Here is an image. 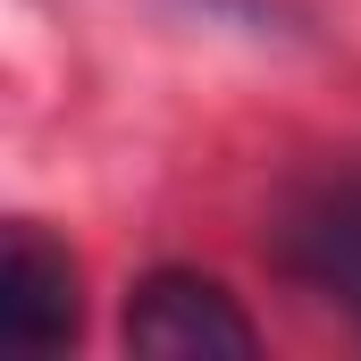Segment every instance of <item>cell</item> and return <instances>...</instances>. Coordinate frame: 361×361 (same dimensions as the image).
Masks as SVG:
<instances>
[{"instance_id": "obj_1", "label": "cell", "mask_w": 361, "mask_h": 361, "mask_svg": "<svg viewBox=\"0 0 361 361\" xmlns=\"http://www.w3.org/2000/svg\"><path fill=\"white\" fill-rule=\"evenodd\" d=\"M126 353H169V361H210V353H261V328L244 302L202 269H152L126 294Z\"/></svg>"}, {"instance_id": "obj_2", "label": "cell", "mask_w": 361, "mask_h": 361, "mask_svg": "<svg viewBox=\"0 0 361 361\" xmlns=\"http://www.w3.org/2000/svg\"><path fill=\"white\" fill-rule=\"evenodd\" d=\"M277 261L294 286H311L319 302H336L361 328V169H328L286 202Z\"/></svg>"}, {"instance_id": "obj_3", "label": "cell", "mask_w": 361, "mask_h": 361, "mask_svg": "<svg viewBox=\"0 0 361 361\" xmlns=\"http://www.w3.org/2000/svg\"><path fill=\"white\" fill-rule=\"evenodd\" d=\"M0 336L17 353H68L85 336V294H76V252L51 244L34 219L8 227L0 244Z\"/></svg>"}]
</instances>
